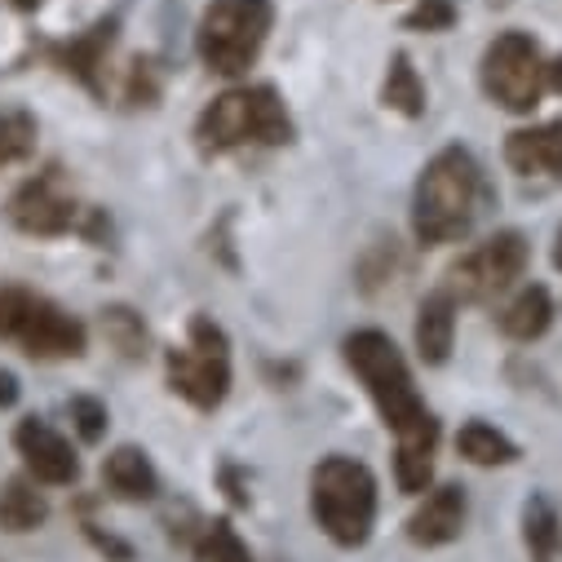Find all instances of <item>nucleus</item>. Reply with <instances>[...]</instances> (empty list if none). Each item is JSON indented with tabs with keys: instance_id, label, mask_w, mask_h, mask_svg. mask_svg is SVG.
Returning a JSON list of instances; mask_svg holds the SVG:
<instances>
[{
	"instance_id": "obj_1",
	"label": "nucleus",
	"mask_w": 562,
	"mask_h": 562,
	"mask_svg": "<svg viewBox=\"0 0 562 562\" xmlns=\"http://www.w3.org/2000/svg\"><path fill=\"white\" fill-rule=\"evenodd\" d=\"M483 209V173L465 147H443L416 182L412 231L420 244H452L470 235Z\"/></svg>"
},
{
	"instance_id": "obj_2",
	"label": "nucleus",
	"mask_w": 562,
	"mask_h": 562,
	"mask_svg": "<svg viewBox=\"0 0 562 562\" xmlns=\"http://www.w3.org/2000/svg\"><path fill=\"white\" fill-rule=\"evenodd\" d=\"M311 514L328 540L359 549L376 522V479L355 457H324L311 474Z\"/></svg>"
},
{
	"instance_id": "obj_3",
	"label": "nucleus",
	"mask_w": 562,
	"mask_h": 562,
	"mask_svg": "<svg viewBox=\"0 0 562 562\" xmlns=\"http://www.w3.org/2000/svg\"><path fill=\"white\" fill-rule=\"evenodd\" d=\"M204 151H235V147H284L293 143V120L270 85L231 89L213 98L195 124Z\"/></svg>"
},
{
	"instance_id": "obj_4",
	"label": "nucleus",
	"mask_w": 562,
	"mask_h": 562,
	"mask_svg": "<svg viewBox=\"0 0 562 562\" xmlns=\"http://www.w3.org/2000/svg\"><path fill=\"white\" fill-rule=\"evenodd\" d=\"M341 350H346L350 372H355V376L363 381V390L372 394V403H376V412H381V420H385V430L403 435V430L420 426V420L430 416V407L420 403V394H416V385H412V372H407L398 346H394L385 333L359 328V333L346 337Z\"/></svg>"
},
{
	"instance_id": "obj_5",
	"label": "nucleus",
	"mask_w": 562,
	"mask_h": 562,
	"mask_svg": "<svg viewBox=\"0 0 562 562\" xmlns=\"http://www.w3.org/2000/svg\"><path fill=\"white\" fill-rule=\"evenodd\" d=\"M274 23L270 0H213L200 19V58L217 76H244Z\"/></svg>"
},
{
	"instance_id": "obj_6",
	"label": "nucleus",
	"mask_w": 562,
	"mask_h": 562,
	"mask_svg": "<svg viewBox=\"0 0 562 562\" xmlns=\"http://www.w3.org/2000/svg\"><path fill=\"white\" fill-rule=\"evenodd\" d=\"M0 337H10L32 359H80L89 341L80 319L27 289L0 293Z\"/></svg>"
},
{
	"instance_id": "obj_7",
	"label": "nucleus",
	"mask_w": 562,
	"mask_h": 562,
	"mask_svg": "<svg viewBox=\"0 0 562 562\" xmlns=\"http://www.w3.org/2000/svg\"><path fill=\"white\" fill-rule=\"evenodd\" d=\"M169 385L200 412L222 407L231 390V341L209 315H195L187 346L169 350Z\"/></svg>"
},
{
	"instance_id": "obj_8",
	"label": "nucleus",
	"mask_w": 562,
	"mask_h": 562,
	"mask_svg": "<svg viewBox=\"0 0 562 562\" xmlns=\"http://www.w3.org/2000/svg\"><path fill=\"white\" fill-rule=\"evenodd\" d=\"M544 54L531 36L522 32H505L487 45L483 54V89L496 106L514 111V115H527L540 106V98L549 93L544 89Z\"/></svg>"
},
{
	"instance_id": "obj_9",
	"label": "nucleus",
	"mask_w": 562,
	"mask_h": 562,
	"mask_svg": "<svg viewBox=\"0 0 562 562\" xmlns=\"http://www.w3.org/2000/svg\"><path fill=\"white\" fill-rule=\"evenodd\" d=\"M527 270V239L518 231H496L492 239H483L474 252H465L452 270H448V293L452 302H492L501 297L514 279Z\"/></svg>"
},
{
	"instance_id": "obj_10",
	"label": "nucleus",
	"mask_w": 562,
	"mask_h": 562,
	"mask_svg": "<svg viewBox=\"0 0 562 562\" xmlns=\"http://www.w3.org/2000/svg\"><path fill=\"white\" fill-rule=\"evenodd\" d=\"M10 222L23 231V235H67L80 217V204L76 195L67 191V178L58 169H45L36 178H27L14 195H10Z\"/></svg>"
},
{
	"instance_id": "obj_11",
	"label": "nucleus",
	"mask_w": 562,
	"mask_h": 562,
	"mask_svg": "<svg viewBox=\"0 0 562 562\" xmlns=\"http://www.w3.org/2000/svg\"><path fill=\"white\" fill-rule=\"evenodd\" d=\"M14 448L27 465V474L45 487H71L80 479V457L71 452V443L41 416H23L14 430Z\"/></svg>"
},
{
	"instance_id": "obj_12",
	"label": "nucleus",
	"mask_w": 562,
	"mask_h": 562,
	"mask_svg": "<svg viewBox=\"0 0 562 562\" xmlns=\"http://www.w3.org/2000/svg\"><path fill=\"white\" fill-rule=\"evenodd\" d=\"M115 36H120V14H106V19H98L89 32H80V36H71V41L54 45L49 54H54V63H58L67 76H76L93 98H106V58H111Z\"/></svg>"
},
{
	"instance_id": "obj_13",
	"label": "nucleus",
	"mask_w": 562,
	"mask_h": 562,
	"mask_svg": "<svg viewBox=\"0 0 562 562\" xmlns=\"http://www.w3.org/2000/svg\"><path fill=\"white\" fill-rule=\"evenodd\" d=\"M461 531H465V492L457 483L435 487L407 518V540L420 544V549L452 544Z\"/></svg>"
},
{
	"instance_id": "obj_14",
	"label": "nucleus",
	"mask_w": 562,
	"mask_h": 562,
	"mask_svg": "<svg viewBox=\"0 0 562 562\" xmlns=\"http://www.w3.org/2000/svg\"><path fill=\"white\" fill-rule=\"evenodd\" d=\"M505 160L514 173H562V120H544L531 128H514L505 137Z\"/></svg>"
},
{
	"instance_id": "obj_15",
	"label": "nucleus",
	"mask_w": 562,
	"mask_h": 562,
	"mask_svg": "<svg viewBox=\"0 0 562 562\" xmlns=\"http://www.w3.org/2000/svg\"><path fill=\"white\" fill-rule=\"evenodd\" d=\"M394 439H398V448H394V474H398V487H403L407 496L426 492V487H430V479H435L439 420H435V416H426L420 426H412V430H403V435H394Z\"/></svg>"
},
{
	"instance_id": "obj_16",
	"label": "nucleus",
	"mask_w": 562,
	"mask_h": 562,
	"mask_svg": "<svg viewBox=\"0 0 562 562\" xmlns=\"http://www.w3.org/2000/svg\"><path fill=\"white\" fill-rule=\"evenodd\" d=\"M102 487L120 501H156L160 492V474L151 465V457L143 448H115L106 461H102Z\"/></svg>"
},
{
	"instance_id": "obj_17",
	"label": "nucleus",
	"mask_w": 562,
	"mask_h": 562,
	"mask_svg": "<svg viewBox=\"0 0 562 562\" xmlns=\"http://www.w3.org/2000/svg\"><path fill=\"white\" fill-rule=\"evenodd\" d=\"M452 337H457V302L448 289H439L416 311V355L439 368L452 355Z\"/></svg>"
},
{
	"instance_id": "obj_18",
	"label": "nucleus",
	"mask_w": 562,
	"mask_h": 562,
	"mask_svg": "<svg viewBox=\"0 0 562 562\" xmlns=\"http://www.w3.org/2000/svg\"><path fill=\"white\" fill-rule=\"evenodd\" d=\"M522 544L531 562H562V518L549 496H527L522 505Z\"/></svg>"
},
{
	"instance_id": "obj_19",
	"label": "nucleus",
	"mask_w": 562,
	"mask_h": 562,
	"mask_svg": "<svg viewBox=\"0 0 562 562\" xmlns=\"http://www.w3.org/2000/svg\"><path fill=\"white\" fill-rule=\"evenodd\" d=\"M549 324H553V297H549V289H540V284L522 289V293L501 311V333L514 337V341H536V337L549 333Z\"/></svg>"
},
{
	"instance_id": "obj_20",
	"label": "nucleus",
	"mask_w": 562,
	"mask_h": 562,
	"mask_svg": "<svg viewBox=\"0 0 562 562\" xmlns=\"http://www.w3.org/2000/svg\"><path fill=\"white\" fill-rule=\"evenodd\" d=\"M49 518L45 492H36V479H10L0 492V527L5 531H36Z\"/></svg>"
},
{
	"instance_id": "obj_21",
	"label": "nucleus",
	"mask_w": 562,
	"mask_h": 562,
	"mask_svg": "<svg viewBox=\"0 0 562 562\" xmlns=\"http://www.w3.org/2000/svg\"><path fill=\"white\" fill-rule=\"evenodd\" d=\"M381 102L407 120H416L420 111H426V85H420L416 67L407 54H394L390 58V71H385V89H381Z\"/></svg>"
},
{
	"instance_id": "obj_22",
	"label": "nucleus",
	"mask_w": 562,
	"mask_h": 562,
	"mask_svg": "<svg viewBox=\"0 0 562 562\" xmlns=\"http://www.w3.org/2000/svg\"><path fill=\"white\" fill-rule=\"evenodd\" d=\"M457 452L470 465H514L518 461V443L505 439L501 430L483 426V420H470V426L457 435Z\"/></svg>"
},
{
	"instance_id": "obj_23",
	"label": "nucleus",
	"mask_w": 562,
	"mask_h": 562,
	"mask_svg": "<svg viewBox=\"0 0 562 562\" xmlns=\"http://www.w3.org/2000/svg\"><path fill=\"white\" fill-rule=\"evenodd\" d=\"M191 549H195V558H200V562H252L248 544L235 536V527H231L226 518L204 522V527L195 531Z\"/></svg>"
},
{
	"instance_id": "obj_24",
	"label": "nucleus",
	"mask_w": 562,
	"mask_h": 562,
	"mask_svg": "<svg viewBox=\"0 0 562 562\" xmlns=\"http://www.w3.org/2000/svg\"><path fill=\"white\" fill-rule=\"evenodd\" d=\"M36 151V124L23 111H0V169L23 165Z\"/></svg>"
},
{
	"instance_id": "obj_25",
	"label": "nucleus",
	"mask_w": 562,
	"mask_h": 562,
	"mask_svg": "<svg viewBox=\"0 0 562 562\" xmlns=\"http://www.w3.org/2000/svg\"><path fill=\"white\" fill-rule=\"evenodd\" d=\"M102 337H106L124 359L147 355V328H143V319H137L128 306H106V311H102Z\"/></svg>"
},
{
	"instance_id": "obj_26",
	"label": "nucleus",
	"mask_w": 562,
	"mask_h": 562,
	"mask_svg": "<svg viewBox=\"0 0 562 562\" xmlns=\"http://www.w3.org/2000/svg\"><path fill=\"white\" fill-rule=\"evenodd\" d=\"M67 412H71V426H76V435L85 443H102V435H106V403H98L93 394H76L67 403Z\"/></svg>"
},
{
	"instance_id": "obj_27",
	"label": "nucleus",
	"mask_w": 562,
	"mask_h": 562,
	"mask_svg": "<svg viewBox=\"0 0 562 562\" xmlns=\"http://www.w3.org/2000/svg\"><path fill=\"white\" fill-rule=\"evenodd\" d=\"M452 23H457L452 0H416V5L407 10V19H403L407 32H448Z\"/></svg>"
},
{
	"instance_id": "obj_28",
	"label": "nucleus",
	"mask_w": 562,
	"mask_h": 562,
	"mask_svg": "<svg viewBox=\"0 0 562 562\" xmlns=\"http://www.w3.org/2000/svg\"><path fill=\"white\" fill-rule=\"evenodd\" d=\"M160 98V71H156V63L147 58H137L133 67H128V102H137V106H151Z\"/></svg>"
},
{
	"instance_id": "obj_29",
	"label": "nucleus",
	"mask_w": 562,
	"mask_h": 562,
	"mask_svg": "<svg viewBox=\"0 0 562 562\" xmlns=\"http://www.w3.org/2000/svg\"><path fill=\"white\" fill-rule=\"evenodd\" d=\"M85 531H89V540H93V544H98L102 553H111L115 562H128V558H133V549H128V544H120L115 536H102V531H98L93 522H85Z\"/></svg>"
},
{
	"instance_id": "obj_30",
	"label": "nucleus",
	"mask_w": 562,
	"mask_h": 562,
	"mask_svg": "<svg viewBox=\"0 0 562 562\" xmlns=\"http://www.w3.org/2000/svg\"><path fill=\"white\" fill-rule=\"evenodd\" d=\"M19 394H23L19 376H14L10 368H0V407H14V403H19Z\"/></svg>"
},
{
	"instance_id": "obj_31",
	"label": "nucleus",
	"mask_w": 562,
	"mask_h": 562,
	"mask_svg": "<svg viewBox=\"0 0 562 562\" xmlns=\"http://www.w3.org/2000/svg\"><path fill=\"white\" fill-rule=\"evenodd\" d=\"M544 89H549V93H562V58H553V63L544 67Z\"/></svg>"
},
{
	"instance_id": "obj_32",
	"label": "nucleus",
	"mask_w": 562,
	"mask_h": 562,
	"mask_svg": "<svg viewBox=\"0 0 562 562\" xmlns=\"http://www.w3.org/2000/svg\"><path fill=\"white\" fill-rule=\"evenodd\" d=\"M553 266L562 270V226H558V235H553Z\"/></svg>"
},
{
	"instance_id": "obj_33",
	"label": "nucleus",
	"mask_w": 562,
	"mask_h": 562,
	"mask_svg": "<svg viewBox=\"0 0 562 562\" xmlns=\"http://www.w3.org/2000/svg\"><path fill=\"white\" fill-rule=\"evenodd\" d=\"M10 5H14V10H36L41 0H10Z\"/></svg>"
}]
</instances>
